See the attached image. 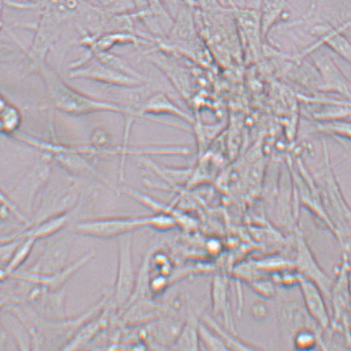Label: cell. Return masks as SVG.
Here are the masks:
<instances>
[{
  "instance_id": "6da1fadb",
  "label": "cell",
  "mask_w": 351,
  "mask_h": 351,
  "mask_svg": "<svg viewBox=\"0 0 351 351\" xmlns=\"http://www.w3.org/2000/svg\"><path fill=\"white\" fill-rule=\"evenodd\" d=\"M30 60L31 69L42 76L51 103L56 110L73 116L87 115L95 112H117L124 116L128 114L126 105L93 98L69 86L48 66L46 60L32 58Z\"/></svg>"
},
{
  "instance_id": "7a4b0ae2",
  "label": "cell",
  "mask_w": 351,
  "mask_h": 351,
  "mask_svg": "<svg viewBox=\"0 0 351 351\" xmlns=\"http://www.w3.org/2000/svg\"><path fill=\"white\" fill-rule=\"evenodd\" d=\"M178 225L176 217L164 213L143 216H112L94 217L78 221L73 231L78 235L112 239L133 233L142 228H152L157 231H168Z\"/></svg>"
},
{
  "instance_id": "3957f363",
  "label": "cell",
  "mask_w": 351,
  "mask_h": 351,
  "mask_svg": "<svg viewBox=\"0 0 351 351\" xmlns=\"http://www.w3.org/2000/svg\"><path fill=\"white\" fill-rule=\"evenodd\" d=\"M82 195V185L73 177L58 179L52 182L49 179L41 204L32 217L31 225L52 217L71 213L77 207Z\"/></svg>"
},
{
  "instance_id": "277c9868",
  "label": "cell",
  "mask_w": 351,
  "mask_h": 351,
  "mask_svg": "<svg viewBox=\"0 0 351 351\" xmlns=\"http://www.w3.org/2000/svg\"><path fill=\"white\" fill-rule=\"evenodd\" d=\"M118 272H117L114 301L119 308L126 306L130 301L136 285V271L133 264L132 233L119 237Z\"/></svg>"
},
{
  "instance_id": "5b68a950",
  "label": "cell",
  "mask_w": 351,
  "mask_h": 351,
  "mask_svg": "<svg viewBox=\"0 0 351 351\" xmlns=\"http://www.w3.org/2000/svg\"><path fill=\"white\" fill-rule=\"evenodd\" d=\"M315 68L321 78L322 90L337 93L350 98V83L339 68L335 60L326 52L319 51V47L310 51Z\"/></svg>"
},
{
  "instance_id": "8992f818",
  "label": "cell",
  "mask_w": 351,
  "mask_h": 351,
  "mask_svg": "<svg viewBox=\"0 0 351 351\" xmlns=\"http://www.w3.org/2000/svg\"><path fill=\"white\" fill-rule=\"evenodd\" d=\"M140 115L142 119H147L152 121L155 119L157 123L168 125L173 128L180 129H188L186 126L169 122V121L159 119V116H171L175 118L183 120L189 124L195 123L192 115L188 112L184 111L179 105H177L164 93H157L148 97L145 99L142 108H141Z\"/></svg>"
},
{
  "instance_id": "52a82bcc",
  "label": "cell",
  "mask_w": 351,
  "mask_h": 351,
  "mask_svg": "<svg viewBox=\"0 0 351 351\" xmlns=\"http://www.w3.org/2000/svg\"><path fill=\"white\" fill-rule=\"evenodd\" d=\"M45 249L40 256L32 271L38 276H51L66 267L70 255L71 238L67 236H52L47 238Z\"/></svg>"
},
{
  "instance_id": "ba28073f",
  "label": "cell",
  "mask_w": 351,
  "mask_h": 351,
  "mask_svg": "<svg viewBox=\"0 0 351 351\" xmlns=\"http://www.w3.org/2000/svg\"><path fill=\"white\" fill-rule=\"evenodd\" d=\"M231 11L235 17V22L242 38L247 44L253 56L260 53L262 42L261 23L259 10L252 7H242L234 5Z\"/></svg>"
},
{
  "instance_id": "9c48e42d",
  "label": "cell",
  "mask_w": 351,
  "mask_h": 351,
  "mask_svg": "<svg viewBox=\"0 0 351 351\" xmlns=\"http://www.w3.org/2000/svg\"><path fill=\"white\" fill-rule=\"evenodd\" d=\"M297 268L298 274L316 284L326 297H332V280L318 265L304 237H297Z\"/></svg>"
},
{
  "instance_id": "30bf717a",
  "label": "cell",
  "mask_w": 351,
  "mask_h": 351,
  "mask_svg": "<svg viewBox=\"0 0 351 351\" xmlns=\"http://www.w3.org/2000/svg\"><path fill=\"white\" fill-rule=\"evenodd\" d=\"M346 25L334 27L325 21H318L311 28V34L317 38V42L310 50L322 46H326L337 54L346 62H350V43L344 34Z\"/></svg>"
},
{
  "instance_id": "8fae6325",
  "label": "cell",
  "mask_w": 351,
  "mask_h": 351,
  "mask_svg": "<svg viewBox=\"0 0 351 351\" xmlns=\"http://www.w3.org/2000/svg\"><path fill=\"white\" fill-rule=\"evenodd\" d=\"M71 75L72 78L91 80L110 86L130 88H139L143 83V80L123 74L100 62L90 66L77 69Z\"/></svg>"
},
{
  "instance_id": "7c38bea8",
  "label": "cell",
  "mask_w": 351,
  "mask_h": 351,
  "mask_svg": "<svg viewBox=\"0 0 351 351\" xmlns=\"http://www.w3.org/2000/svg\"><path fill=\"white\" fill-rule=\"evenodd\" d=\"M302 298L309 317L322 329L329 328L330 317L324 300V294L318 286L308 278L298 276Z\"/></svg>"
},
{
  "instance_id": "4fadbf2b",
  "label": "cell",
  "mask_w": 351,
  "mask_h": 351,
  "mask_svg": "<svg viewBox=\"0 0 351 351\" xmlns=\"http://www.w3.org/2000/svg\"><path fill=\"white\" fill-rule=\"evenodd\" d=\"M258 10L260 12L262 38L265 41L270 31L289 15V2L288 0H260Z\"/></svg>"
},
{
  "instance_id": "5bb4252c",
  "label": "cell",
  "mask_w": 351,
  "mask_h": 351,
  "mask_svg": "<svg viewBox=\"0 0 351 351\" xmlns=\"http://www.w3.org/2000/svg\"><path fill=\"white\" fill-rule=\"evenodd\" d=\"M229 281L224 276L213 277L211 284V300L213 312L224 317L228 326L232 324L231 310L228 298Z\"/></svg>"
},
{
  "instance_id": "9a60e30c",
  "label": "cell",
  "mask_w": 351,
  "mask_h": 351,
  "mask_svg": "<svg viewBox=\"0 0 351 351\" xmlns=\"http://www.w3.org/2000/svg\"><path fill=\"white\" fill-rule=\"evenodd\" d=\"M106 322V314L104 311H101L96 317L90 318V320L76 330L74 336L64 345L62 350H76L86 346L101 329L104 328Z\"/></svg>"
},
{
  "instance_id": "2e32d148",
  "label": "cell",
  "mask_w": 351,
  "mask_h": 351,
  "mask_svg": "<svg viewBox=\"0 0 351 351\" xmlns=\"http://www.w3.org/2000/svg\"><path fill=\"white\" fill-rule=\"evenodd\" d=\"M199 319L191 316L181 326L180 332L169 349L176 350H199Z\"/></svg>"
},
{
  "instance_id": "e0dca14e",
  "label": "cell",
  "mask_w": 351,
  "mask_h": 351,
  "mask_svg": "<svg viewBox=\"0 0 351 351\" xmlns=\"http://www.w3.org/2000/svg\"><path fill=\"white\" fill-rule=\"evenodd\" d=\"M71 213L50 217L38 223L31 225V228L24 233L26 237L34 238L35 241L47 239L56 235L66 227L70 220Z\"/></svg>"
},
{
  "instance_id": "ac0fdd59",
  "label": "cell",
  "mask_w": 351,
  "mask_h": 351,
  "mask_svg": "<svg viewBox=\"0 0 351 351\" xmlns=\"http://www.w3.org/2000/svg\"><path fill=\"white\" fill-rule=\"evenodd\" d=\"M209 328H211L215 332L219 335L221 340L223 341L226 346L229 350H261L259 347L252 346L248 343L241 340L231 332L225 329L219 322L213 319L209 315H204L203 320Z\"/></svg>"
},
{
  "instance_id": "d6986e66",
  "label": "cell",
  "mask_w": 351,
  "mask_h": 351,
  "mask_svg": "<svg viewBox=\"0 0 351 351\" xmlns=\"http://www.w3.org/2000/svg\"><path fill=\"white\" fill-rule=\"evenodd\" d=\"M199 342L203 344L206 350H229L223 341L221 340L215 330L205 324L203 321L199 322Z\"/></svg>"
},
{
  "instance_id": "ffe728a7",
  "label": "cell",
  "mask_w": 351,
  "mask_h": 351,
  "mask_svg": "<svg viewBox=\"0 0 351 351\" xmlns=\"http://www.w3.org/2000/svg\"><path fill=\"white\" fill-rule=\"evenodd\" d=\"M292 338L294 348L298 350H314L318 345L317 334L309 326L297 330Z\"/></svg>"
},
{
  "instance_id": "44dd1931",
  "label": "cell",
  "mask_w": 351,
  "mask_h": 351,
  "mask_svg": "<svg viewBox=\"0 0 351 351\" xmlns=\"http://www.w3.org/2000/svg\"><path fill=\"white\" fill-rule=\"evenodd\" d=\"M316 130L326 134L344 137L350 139V125L344 120H328L324 123H317Z\"/></svg>"
},
{
  "instance_id": "7402d4cb",
  "label": "cell",
  "mask_w": 351,
  "mask_h": 351,
  "mask_svg": "<svg viewBox=\"0 0 351 351\" xmlns=\"http://www.w3.org/2000/svg\"><path fill=\"white\" fill-rule=\"evenodd\" d=\"M35 242L36 241L34 238L27 237L25 241L21 245V247H19L14 253L13 258H12L10 262L8 269L14 270L19 268V266L26 261L27 256H29Z\"/></svg>"
},
{
  "instance_id": "603a6c76",
  "label": "cell",
  "mask_w": 351,
  "mask_h": 351,
  "mask_svg": "<svg viewBox=\"0 0 351 351\" xmlns=\"http://www.w3.org/2000/svg\"><path fill=\"white\" fill-rule=\"evenodd\" d=\"M20 116L13 107H5L0 114V123L7 131L13 132L19 125Z\"/></svg>"
},
{
  "instance_id": "cb8c5ba5",
  "label": "cell",
  "mask_w": 351,
  "mask_h": 351,
  "mask_svg": "<svg viewBox=\"0 0 351 351\" xmlns=\"http://www.w3.org/2000/svg\"><path fill=\"white\" fill-rule=\"evenodd\" d=\"M167 285V278L160 274V276H157L149 280L148 289L153 293H160L163 291Z\"/></svg>"
},
{
  "instance_id": "d4e9b609",
  "label": "cell",
  "mask_w": 351,
  "mask_h": 351,
  "mask_svg": "<svg viewBox=\"0 0 351 351\" xmlns=\"http://www.w3.org/2000/svg\"><path fill=\"white\" fill-rule=\"evenodd\" d=\"M253 317L257 320H262L267 316V306L263 302L257 301L252 306Z\"/></svg>"
},
{
  "instance_id": "484cf974",
  "label": "cell",
  "mask_w": 351,
  "mask_h": 351,
  "mask_svg": "<svg viewBox=\"0 0 351 351\" xmlns=\"http://www.w3.org/2000/svg\"><path fill=\"white\" fill-rule=\"evenodd\" d=\"M253 286L257 293H260L265 297L272 296L274 293L273 286L271 283H268V282H256V283L253 284Z\"/></svg>"
},
{
  "instance_id": "4316f807",
  "label": "cell",
  "mask_w": 351,
  "mask_h": 351,
  "mask_svg": "<svg viewBox=\"0 0 351 351\" xmlns=\"http://www.w3.org/2000/svg\"><path fill=\"white\" fill-rule=\"evenodd\" d=\"M207 247L211 253H217L220 251L221 244L219 241L211 240L208 242Z\"/></svg>"
},
{
  "instance_id": "83f0119b",
  "label": "cell",
  "mask_w": 351,
  "mask_h": 351,
  "mask_svg": "<svg viewBox=\"0 0 351 351\" xmlns=\"http://www.w3.org/2000/svg\"><path fill=\"white\" fill-rule=\"evenodd\" d=\"M6 5V0H0V32H1L3 27H5V22L3 19V7Z\"/></svg>"
},
{
  "instance_id": "f1b7e54d",
  "label": "cell",
  "mask_w": 351,
  "mask_h": 351,
  "mask_svg": "<svg viewBox=\"0 0 351 351\" xmlns=\"http://www.w3.org/2000/svg\"><path fill=\"white\" fill-rule=\"evenodd\" d=\"M180 1L183 2L184 5L191 8H195L197 6V0H180Z\"/></svg>"
},
{
  "instance_id": "f546056e",
  "label": "cell",
  "mask_w": 351,
  "mask_h": 351,
  "mask_svg": "<svg viewBox=\"0 0 351 351\" xmlns=\"http://www.w3.org/2000/svg\"><path fill=\"white\" fill-rule=\"evenodd\" d=\"M228 1L229 2V3H231L232 2L234 1V0H228Z\"/></svg>"
},
{
  "instance_id": "4dcf8cb0",
  "label": "cell",
  "mask_w": 351,
  "mask_h": 351,
  "mask_svg": "<svg viewBox=\"0 0 351 351\" xmlns=\"http://www.w3.org/2000/svg\"><path fill=\"white\" fill-rule=\"evenodd\" d=\"M313 2H316V1H317V0H313Z\"/></svg>"
}]
</instances>
